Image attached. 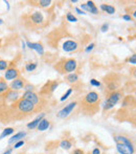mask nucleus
Instances as JSON below:
<instances>
[{
	"mask_svg": "<svg viewBox=\"0 0 136 154\" xmlns=\"http://www.w3.org/2000/svg\"><path fill=\"white\" fill-rule=\"evenodd\" d=\"M36 112L38 111H37V108L35 107L34 104L21 97L15 103L11 104V106L8 108V111L1 112V113H5L2 114L1 118L4 116L5 118L4 120L6 121V123H10V121H19L27 119Z\"/></svg>",
	"mask_w": 136,
	"mask_h": 154,
	"instance_id": "1",
	"label": "nucleus"
},
{
	"mask_svg": "<svg viewBox=\"0 0 136 154\" xmlns=\"http://www.w3.org/2000/svg\"><path fill=\"white\" fill-rule=\"evenodd\" d=\"M100 103L101 97L98 93L95 91H90L82 99L80 106H81V109L84 113L93 116L100 109Z\"/></svg>",
	"mask_w": 136,
	"mask_h": 154,
	"instance_id": "2",
	"label": "nucleus"
},
{
	"mask_svg": "<svg viewBox=\"0 0 136 154\" xmlns=\"http://www.w3.org/2000/svg\"><path fill=\"white\" fill-rule=\"evenodd\" d=\"M77 67V60L73 59V58L62 59L55 65V69H57L58 72H60L61 75H68V73L74 72Z\"/></svg>",
	"mask_w": 136,
	"mask_h": 154,
	"instance_id": "3",
	"label": "nucleus"
},
{
	"mask_svg": "<svg viewBox=\"0 0 136 154\" xmlns=\"http://www.w3.org/2000/svg\"><path fill=\"white\" fill-rule=\"evenodd\" d=\"M22 97L29 101L32 104H34L35 107L37 108V111H41L47 104V101L45 97H43L42 95L38 94L35 91H25L23 93Z\"/></svg>",
	"mask_w": 136,
	"mask_h": 154,
	"instance_id": "4",
	"label": "nucleus"
},
{
	"mask_svg": "<svg viewBox=\"0 0 136 154\" xmlns=\"http://www.w3.org/2000/svg\"><path fill=\"white\" fill-rule=\"evenodd\" d=\"M44 22V16L41 12H35L24 17V24L27 27L40 26Z\"/></svg>",
	"mask_w": 136,
	"mask_h": 154,
	"instance_id": "5",
	"label": "nucleus"
},
{
	"mask_svg": "<svg viewBox=\"0 0 136 154\" xmlns=\"http://www.w3.org/2000/svg\"><path fill=\"white\" fill-rule=\"evenodd\" d=\"M122 93L120 91H118V90L108 93V97L106 99L105 103H104V105H103L104 110L106 111V110L112 109V108L119 102V100L122 99Z\"/></svg>",
	"mask_w": 136,
	"mask_h": 154,
	"instance_id": "6",
	"label": "nucleus"
},
{
	"mask_svg": "<svg viewBox=\"0 0 136 154\" xmlns=\"http://www.w3.org/2000/svg\"><path fill=\"white\" fill-rule=\"evenodd\" d=\"M112 78H110V75H108L107 78H105V83H106V89L110 92L116 91L119 87V78L117 75H111Z\"/></svg>",
	"mask_w": 136,
	"mask_h": 154,
	"instance_id": "7",
	"label": "nucleus"
},
{
	"mask_svg": "<svg viewBox=\"0 0 136 154\" xmlns=\"http://www.w3.org/2000/svg\"><path fill=\"white\" fill-rule=\"evenodd\" d=\"M60 85V82L58 81H48L44 86L42 87L40 92V95H42L43 97L46 99L47 97H50L53 94V92L56 90V88Z\"/></svg>",
	"mask_w": 136,
	"mask_h": 154,
	"instance_id": "8",
	"label": "nucleus"
},
{
	"mask_svg": "<svg viewBox=\"0 0 136 154\" xmlns=\"http://www.w3.org/2000/svg\"><path fill=\"white\" fill-rule=\"evenodd\" d=\"M77 101H73V102H71V103H69L68 105H66L65 107L62 108V109L60 110L59 112H58L57 116L59 119H66V118H68V116L71 114V112L73 111V109L77 107Z\"/></svg>",
	"mask_w": 136,
	"mask_h": 154,
	"instance_id": "9",
	"label": "nucleus"
},
{
	"mask_svg": "<svg viewBox=\"0 0 136 154\" xmlns=\"http://www.w3.org/2000/svg\"><path fill=\"white\" fill-rule=\"evenodd\" d=\"M1 99L4 101V103H15L19 100V93L18 91H15L8 88V90L4 94L1 95Z\"/></svg>",
	"mask_w": 136,
	"mask_h": 154,
	"instance_id": "10",
	"label": "nucleus"
},
{
	"mask_svg": "<svg viewBox=\"0 0 136 154\" xmlns=\"http://www.w3.org/2000/svg\"><path fill=\"white\" fill-rule=\"evenodd\" d=\"M116 150L119 154H134V146L133 144L116 143Z\"/></svg>",
	"mask_w": 136,
	"mask_h": 154,
	"instance_id": "11",
	"label": "nucleus"
},
{
	"mask_svg": "<svg viewBox=\"0 0 136 154\" xmlns=\"http://www.w3.org/2000/svg\"><path fill=\"white\" fill-rule=\"evenodd\" d=\"M20 77V72L19 70L14 66V65H10L8 69L5 71V75H4V80L5 81H13V80L17 79V78Z\"/></svg>",
	"mask_w": 136,
	"mask_h": 154,
	"instance_id": "12",
	"label": "nucleus"
},
{
	"mask_svg": "<svg viewBox=\"0 0 136 154\" xmlns=\"http://www.w3.org/2000/svg\"><path fill=\"white\" fill-rule=\"evenodd\" d=\"M25 84H26V81H25L23 78L19 77L17 78V79L13 80L12 82H11L10 84V89L12 90H15V91H17V90H20V89H23L25 86Z\"/></svg>",
	"mask_w": 136,
	"mask_h": 154,
	"instance_id": "13",
	"label": "nucleus"
},
{
	"mask_svg": "<svg viewBox=\"0 0 136 154\" xmlns=\"http://www.w3.org/2000/svg\"><path fill=\"white\" fill-rule=\"evenodd\" d=\"M62 48H63V51H66V53H71V51H75L79 48V44L73 40H67L63 43Z\"/></svg>",
	"mask_w": 136,
	"mask_h": 154,
	"instance_id": "14",
	"label": "nucleus"
},
{
	"mask_svg": "<svg viewBox=\"0 0 136 154\" xmlns=\"http://www.w3.org/2000/svg\"><path fill=\"white\" fill-rule=\"evenodd\" d=\"M81 8H83V10L87 11V12L92 13V14H98V8L95 6V4H94L93 1H87L86 3L81 4Z\"/></svg>",
	"mask_w": 136,
	"mask_h": 154,
	"instance_id": "15",
	"label": "nucleus"
},
{
	"mask_svg": "<svg viewBox=\"0 0 136 154\" xmlns=\"http://www.w3.org/2000/svg\"><path fill=\"white\" fill-rule=\"evenodd\" d=\"M26 45H27V46H29L31 49H34V51H36L37 53H38L40 56H43V55H44V47H43V45L41 44V43L29 42V41H27V42H26Z\"/></svg>",
	"mask_w": 136,
	"mask_h": 154,
	"instance_id": "16",
	"label": "nucleus"
},
{
	"mask_svg": "<svg viewBox=\"0 0 136 154\" xmlns=\"http://www.w3.org/2000/svg\"><path fill=\"white\" fill-rule=\"evenodd\" d=\"M25 136H26V132L24 131H21V132H18V133H16L15 135H13L12 137L10 138V140H8V144H15V143L19 142V140H22V138H24Z\"/></svg>",
	"mask_w": 136,
	"mask_h": 154,
	"instance_id": "17",
	"label": "nucleus"
},
{
	"mask_svg": "<svg viewBox=\"0 0 136 154\" xmlns=\"http://www.w3.org/2000/svg\"><path fill=\"white\" fill-rule=\"evenodd\" d=\"M65 81L69 84L74 85V84H77V82H79V75H77V73H75V72L68 73V75L65 77Z\"/></svg>",
	"mask_w": 136,
	"mask_h": 154,
	"instance_id": "18",
	"label": "nucleus"
},
{
	"mask_svg": "<svg viewBox=\"0 0 136 154\" xmlns=\"http://www.w3.org/2000/svg\"><path fill=\"white\" fill-rule=\"evenodd\" d=\"M44 116H45V113L39 114V116L35 119L33 122L27 124V128H29V129H35V128H37V126L39 125V123L41 122V120H42V119H44Z\"/></svg>",
	"mask_w": 136,
	"mask_h": 154,
	"instance_id": "19",
	"label": "nucleus"
},
{
	"mask_svg": "<svg viewBox=\"0 0 136 154\" xmlns=\"http://www.w3.org/2000/svg\"><path fill=\"white\" fill-rule=\"evenodd\" d=\"M49 125H50V122H49L48 120L42 119L41 122L39 123V125L37 126V128H38L39 131H45V130H47L49 128Z\"/></svg>",
	"mask_w": 136,
	"mask_h": 154,
	"instance_id": "20",
	"label": "nucleus"
},
{
	"mask_svg": "<svg viewBox=\"0 0 136 154\" xmlns=\"http://www.w3.org/2000/svg\"><path fill=\"white\" fill-rule=\"evenodd\" d=\"M101 10L109 15H112L115 13V8H114L113 5H110V4H106V3H103L102 5H101Z\"/></svg>",
	"mask_w": 136,
	"mask_h": 154,
	"instance_id": "21",
	"label": "nucleus"
},
{
	"mask_svg": "<svg viewBox=\"0 0 136 154\" xmlns=\"http://www.w3.org/2000/svg\"><path fill=\"white\" fill-rule=\"evenodd\" d=\"M8 90V85L6 81L2 78H0V95L4 94Z\"/></svg>",
	"mask_w": 136,
	"mask_h": 154,
	"instance_id": "22",
	"label": "nucleus"
},
{
	"mask_svg": "<svg viewBox=\"0 0 136 154\" xmlns=\"http://www.w3.org/2000/svg\"><path fill=\"white\" fill-rule=\"evenodd\" d=\"M60 147L62 149H65V150H69L72 147V142L70 140H63L60 143Z\"/></svg>",
	"mask_w": 136,
	"mask_h": 154,
	"instance_id": "23",
	"label": "nucleus"
},
{
	"mask_svg": "<svg viewBox=\"0 0 136 154\" xmlns=\"http://www.w3.org/2000/svg\"><path fill=\"white\" fill-rule=\"evenodd\" d=\"M14 131H15V129L14 128H12V127H10V128H5V129L3 130V132L1 133V135H0V140H2V138H4L5 136H8V135H11L12 133H14Z\"/></svg>",
	"mask_w": 136,
	"mask_h": 154,
	"instance_id": "24",
	"label": "nucleus"
},
{
	"mask_svg": "<svg viewBox=\"0 0 136 154\" xmlns=\"http://www.w3.org/2000/svg\"><path fill=\"white\" fill-rule=\"evenodd\" d=\"M8 67H10V62L5 60H0V71L6 70Z\"/></svg>",
	"mask_w": 136,
	"mask_h": 154,
	"instance_id": "25",
	"label": "nucleus"
},
{
	"mask_svg": "<svg viewBox=\"0 0 136 154\" xmlns=\"http://www.w3.org/2000/svg\"><path fill=\"white\" fill-rule=\"evenodd\" d=\"M39 6H42V8H47L51 4V1L50 0H40V1L37 2Z\"/></svg>",
	"mask_w": 136,
	"mask_h": 154,
	"instance_id": "26",
	"label": "nucleus"
},
{
	"mask_svg": "<svg viewBox=\"0 0 136 154\" xmlns=\"http://www.w3.org/2000/svg\"><path fill=\"white\" fill-rule=\"evenodd\" d=\"M37 68V63H27L26 65H25V69H26V71H34L35 69Z\"/></svg>",
	"mask_w": 136,
	"mask_h": 154,
	"instance_id": "27",
	"label": "nucleus"
},
{
	"mask_svg": "<svg viewBox=\"0 0 136 154\" xmlns=\"http://www.w3.org/2000/svg\"><path fill=\"white\" fill-rule=\"evenodd\" d=\"M66 19H67L69 22H77V17L73 16V15L71 14V13H68V14L66 15Z\"/></svg>",
	"mask_w": 136,
	"mask_h": 154,
	"instance_id": "28",
	"label": "nucleus"
},
{
	"mask_svg": "<svg viewBox=\"0 0 136 154\" xmlns=\"http://www.w3.org/2000/svg\"><path fill=\"white\" fill-rule=\"evenodd\" d=\"M72 91H73V88H69L67 91H66V93H64V95L61 97V101L63 102V101H65L66 99H68V97L72 93Z\"/></svg>",
	"mask_w": 136,
	"mask_h": 154,
	"instance_id": "29",
	"label": "nucleus"
},
{
	"mask_svg": "<svg viewBox=\"0 0 136 154\" xmlns=\"http://www.w3.org/2000/svg\"><path fill=\"white\" fill-rule=\"evenodd\" d=\"M23 89L25 90V91H34L35 89V86L33 85V84H29V83H26L24 86V88Z\"/></svg>",
	"mask_w": 136,
	"mask_h": 154,
	"instance_id": "30",
	"label": "nucleus"
},
{
	"mask_svg": "<svg viewBox=\"0 0 136 154\" xmlns=\"http://www.w3.org/2000/svg\"><path fill=\"white\" fill-rule=\"evenodd\" d=\"M23 145H24V140H19V142L15 143L14 147H13V148H14V149H18V148H20V147H22Z\"/></svg>",
	"mask_w": 136,
	"mask_h": 154,
	"instance_id": "31",
	"label": "nucleus"
},
{
	"mask_svg": "<svg viewBox=\"0 0 136 154\" xmlns=\"http://www.w3.org/2000/svg\"><path fill=\"white\" fill-rule=\"evenodd\" d=\"M90 84H91L92 86H95V87H100V86H101V83L98 81H96L95 79L90 80Z\"/></svg>",
	"mask_w": 136,
	"mask_h": 154,
	"instance_id": "32",
	"label": "nucleus"
},
{
	"mask_svg": "<svg viewBox=\"0 0 136 154\" xmlns=\"http://www.w3.org/2000/svg\"><path fill=\"white\" fill-rule=\"evenodd\" d=\"M108 29H109V25H108L107 23H105V24H103L102 27H101V31H102L103 32H105L108 31Z\"/></svg>",
	"mask_w": 136,
	"mask_h": 154,
	"instance_id": "33",
	"label": "nucleus"
},
{
	"mask_svg": "<svg viewBox=\"0 0 136 154\" xmlns=\"http://www.w3.org/2000/svg\"><path fill=\"white\" fill-rule=\"evenodd\" d=\"M94 45H95V44H94V43H91V44H90V45H88V47H87V48H86V53H89V51H91L92 49H93Z\"/></svg>",
	"mask_w": 136,
	"mask_h": 154,
	"instance_id": "34",
	"label": "nucleus"
},
{
	"mask_svg": "<svg viewBox=\"0 0 136 154\" xmlns=\"http://www.w3.org/2000/svg\"><path fill=\"white\" fill-rule=\"evenodd\" d=\"M135 60H136V56H135V55H133L132 57H131L130 59L128 60V62H129V63H131V64H135V63H136Z\"/></svg>",
	"mask_w": 136,
	"mask_h": 154,
	"instance_id": "35",
	"label": "nucleus"
},
{
	"mask_svg": "<svg viewBox=\"0 0 136 154\" xmlns=\"http://www.w3.org/2000/svg\"><path fill=\"white\" fill-rule=\"evenodd\" d=\"M122 19L126 21H132V17H130L129 15H124V16H122Z\"/></svg>",
	"mask_w": 136,
	"mask_h": 154,
	"instance_id": "36",
	"label": "nucleus"
},
{
	"mask_svg": "<svg viewBox=\"0 0 136 154\" xmlns=\"http://www.w3.org/2000/svg\"><path fill=\"white\" fill-rule=\"evenodd\" d=\"M72 154H85V153H84V151L82 149H75Z\"/></svg>",
	"mask_w": 136,
	"mask_h": 154,
	"instance_id": "37",
	"label": "nucleus"
},
{
	"mask_svg": "<svg viewBox=\"0 0 136 154\" xmlns=\"http://www.w3.org/2000/svg\"><path fill=\"white\" fill-rule=\"evenodd\" d=\"M91 154H101V150L98 148H95V149H93Z\"/></svg>",
	"mask_w": 136,
	"mask_h": 154,
	"instance_id": "38",
	"label": "nucleus"
},
{
	"mask_svg": "<svg viewBox=\"0 0 136 154\" xmlns=\"http://www.w3.org/2000/svg\"><path fill=\"white\" fill-rule=\"evenodd\" d=\"M12 152H13V149L12 148H8V150L4 151V152L2 153V154H12Z\"/></svg>",
	"mask_w": 136,
	"mask_h": 154,
	"instance_id": "39",
	"label": "nucleus"
},
{
	"mask_svg": "<svg viewBox=\"0 0 136 154\" xmlns=\"http://www.w3.org/2000/svg\"><path fill=\"white\" fill-rule=\"evenodd\" d=\"M75 11H77V12L79 13V14H85V13H84L83 11H81V10H80L79 8H75Z\"/></svg>",
	"mask_w": 136,
	"mask_h": 154,
	"instance_id": "40",
	"label": "nucleus"
},
{
	"mask_svg": "<svg viewBox=\"0 0 136 154\" xmlns=\"http://www.w3.org/2000/svg\"><path fill=\"white\" fill-rule=\"evenodd\" d=\"M2 23H3V20H2V19H0V24H2Z\"/></svg>",
	"mask_w": 136,
	"mask_h": 154,
	"instance_id": "41",
	"label": "nucleus"
},
{
	"mask_svg": "<svg viewBox=\"0 0 136 154\" xmlns=\"http://www.w3.org/2000/svg\"><path fill=\"white\" fill-rule=\"evenodd\" d=\"M1 42H2V40L0 39V48H1Z\"/></svg>",
	"mask_w": 136,
	"mask_h": 154,
	"instance_id": "42",
	"label": "nucleus"
},
{
	"mask_svg": "<svg viewBox=\"0 0 136 154\" xmlns=\"http://www.w3.org/2000/svg\"><path fill=\"white\" fill-rule=\"evenodd\" d=\"M0 108H1V103H0Z\"/></svg>",
	"mask_w": 136,
	"mask_h": 154,
	"instance_id": "43",
	"label": "nucleus"
}]
</instances>
